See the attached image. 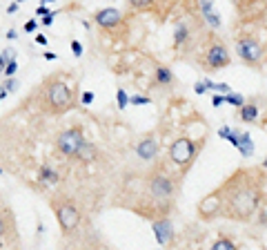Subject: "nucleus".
Masks as SVG:
<instances>
[{"mask_svg": "<svg viewBox=\"0 0 267 250\" xmlns=\"http://www.w3.org/2000/svg\"><path fill=\"white\" fill-rule=\"evenodd\" d=\"M214 89H216V92H221V94H229V92H232V87H229L227 83H214Z\"/></svg>", "mask_w": 267, "mask_h": 250, "instance_id": "obj_28", "label": "nucleus"}, {"mask_svg": "<svg viewBox=\"0 0 267 250\" xmlns=\"http://www.w3.org/2000/svg\"><path fill=\"white\" fill-rule=\"evenodd\" d=\"M263 170H267V156L263 158Z\"/></svg>", "mask_w": 267, "mask_h": 250, "instance_id": "obj_45", "label": "nucleus"}, {"mask_svg": "<svg viewBox=\"0 0 267 250\" xmlns=\"http://www.w3.org/2000/svg\"><path fill=\"white\" fill-rule=\"evenodd\" d=\"M81 101L85 103V105H89V103H94V94H92V92H85Z\"/></svg>", "mask_w": 267, "mask_h": 250, "instance_id": "obj_37", "label": "nucleus"}, {"mask_svg": "<svg viewBox=\"0 0 267 250\" xmlns=\"http://www.w3.org/2000/svg\"><path fill=\"white\" fill-rule=\"evenodd\" d=\"M0 174H3V168H0Z\"/></svg>", "mask_w": 267, "mask_h": 250, "instance_id": "obj_48", "label": "nucleus"}, {"mask_svg": "<svg viewBox=\"0 0 267 250\" xmlns=\"http://www.w3.org/2000/svg\"><path fill=\"white\" fill-rule=\"evenodd\" d=\"M203 83H205V87H207V89H214V83H211L209 78H203Z\"/></svg>", "mask_w": 267, "mask_h": 250, "instance_id": "obj_43", "label": "nucleus"}, {"mask_svg": "<svg viewBox=\"0 0 267 250\" xmlns=\"http://www.w3.org/2000/svg\"><path fill=\"white\" fill-rule=\"evenodd\" d=\"M211 248L214 250H236V243L232 239H227V237H221V239H216L211 243Z\"/></svg>", "mask_w": 267, "mask_h": 250, "instance_id": "obj_19", "label": "nucleus"}, {"mask_svg": "<svg viewBox=\"0 0 267 250\" xmlns=\"http://www.w3.org/2000/svg\"><path fill=\"white\" fill-rule=\"evenodd\" d=\"M205 16V22L211 27V29H221V25H223V20H221V16L218 14H214V11H209V14H203Z\"/></svg>", "mask_w": 267, "mask_h": 250, "instance_id": "obj_20", "label": "nucleus"}, {"mask_svg": "<svg viewBox=\"0 0 267 250\" xmlns=\"http://www.w3.org/2000/svg\"><path fill=\"white\" fill-rule=\"evenodd\" d=\"M156 0H129V7L131 9H149Z\"/></svg>", "mask_w": 267, "mask_h": 250, "instance_id": "obj_22", "label": "nucleus"}, {"mask_svg": "<svg viewBox=\"0 0 267 250\" xmlns=\"http://www.w3.org/2000/svg\"><path fill=\"white\" fill-rule=\"evenodd\" d=\"M149 192H151V197H156L158 201L172 199L176 192V181L165 174H154L149 181Z\"/></svg>", "mask_w": 267, "mask_h": 250, "instance_id": "obj_8", "label": "nucleus"}, {"mask_svg": "<svg viewBox=\"0 0 267 250\" xmlns=\"http://www.w3.org/2000/svg\"><path fill=\"white\" fill-rule=\"evenodd\" d=\"M238 119L243 123H254L258 119V107L254 103H245V105L238 107Z\"/></svg>", "mask_w": 267, "mask_h": 250, "instance_id": "obj_14", "label": "nucleus"}, {"mask_svg": "<svg viewBox=\"0 0 267 250\" xmlns=\"http://www.w3.org/2000/svg\"><path fill=\"white\" fill-rule=\"evenodd\" d=\"M38 179H40V181H49V184H56V181H58V174L54 172L49 166H42L40 172H38Z\"/></svg>", "mask_w": 267, "mask_h": 250, "instance_id": "obj_18", "label": "nucleus"}, {"mask_svg": "<svg viewBox=\"0 0 267 250\" xmlns=\"http://www.w3.org/2000/svg\"><path fill=\"white\" fill-rule=\"evenodd\" d=\"M136 154L141 156L143 161H151V158H156V154H158V141H156L154 137L143 139V141L136 145Z\"/></svg>", "mask_w": 267, "mask_h": 250, "instance_id": "obj_12", "label": "nucleus"}, {"mask_svg": "<svg viewBox=\"0 0 267 250\" xmlns=\"http://www.w3.org/2000/svg\"><path fill=\"white\" fill-rule=\"evenodd\" d=\"M16 11H18V3H14V5H9V7H7V14H16Z\"/></svg>", "mask_w": 267, "mask_h": 250, "instance_id": "obj_41", "label": "nucleus"}, {"mask_svg": "<svg viewBox=\"0 0 267 250\" xmlns=\"http://www.w3.org/2000/svg\"><path fill=\"white\" fill-rule=\"evenodd\" d=\"M194 92H196V94H205V92H207V87H205L203 81H198L196 85H194Z\"/></svg>", "mask_w": 267, "mask_h": 250, "instance_id": "obj_35", "label": "nucleus"}, {"mask_svg": "<svg viewBox=\"0 0 267 250\" xmlns=\"http://www.w3.org/2000/svg\"><path fill=\"white\" fill-rule=\"evenodd\" d=\"M94 20H96V25L102 27V29H116L120 22H123V14L114 7H105V9L96 11Z\"/></svg>", "mask_w": 267, "mask_h": 250, "instance_id": "obj_10", "label": "nucleus"}, {"mask_svg": "<svg viewBox=\"0 0 267 250\" xmlns=\"http://www.w3.org/2000/svg\"><path fill=\"white\" fill-rule=\"evenodd\" d=\"M236 54L241 56V60L250 67H256L263 60V47L252 38H238L236 40Z\"/></svg>", "mask_w": 267, "mask_h": 250, "instance_id": "obj_6", "label": "nucleus"}, {"mask_svg": "<svg viewBox=\"0 0 267 250\" xmlns=\"http://www.w3.org/2000/svg\"><path fill=\"white\" fill-rule=\"evenodd\" d=\"M71 52H74V56H83V45L78 40H71Z\"/></svg>", "mask_w": 267, "mask_h": 250, "instance_id": "obj_31", "label": "nucleus"}, {"mask_svg": "<svg viewBox=\"0 0 267 250\" xmlns=\"http://www.w3.org/2000/svg\"><path fill=\"white\" fill-rule=\"evenodd\" d=\"M47 103L54 112H69L74 105V96H71L69 87L63 81H51L47 85Z\"/></svg>", "mask_w": 267, "mask_h": 250, "instance_id": "obj_3", "label": "nucleus"}, {"mask_svg": "<svg viewBox=\"0 0 267 250\" xmlns=\"http://www.w3.org/2000/svg\"><path fill=\"white\" fill-rule=\"evenodd\" d=\"M225 103H232V105H236V107H241V105H245V99H243V94L229 92V94H225Z\"/></svg>", "mask_w": 267, "mask_h": 250, "instance_id": "obj_21", "label": "nucleus"}, {"mask_svg": "<svg viewBox=\"0 0 267 250\" xmlns=\"http://www.w3.org/2000/svg\"><path fill=\"white\" fill-rule=\"evenodd\" d=\"M223 103H225V94H216L214 99H211V105H214V107H221Z\"/></svg>", "mask_w": 267, "mask_h": 250, "instance_id": "obj_33", "label": "nucleus"}, {"mask_svg": "<svg viewBox=\"0 0 267 250\" xmlns=\"http://www.w3.org/2000/svg\"><path fill=\"white\" fill-rule=\"evenodd\" d=\"M54 210H56V219L63 233H74L81 223V212L74 203L69 201H63V203H54Z\"/></svg>", "mask_w": 267, "mask_h": 250, "instance_id": "obj_5", "label": "nucleus"}, {"mask_svg": "<svg viewBox=\"0 0 267 250\" xmlns=\"http://www.w3.org/2000/svg\"><path fill=\"white\" fill-rule=\"evenodd\" d=\"M198 148L200 145L194 143L190 137H180L178 141H174L172 148H169V158H172V163H176V166L185 172V170H190L194 158H196Z\"/></svg>", "mask_w": 267, "mask_h": 250, "instance_id": "obj_2", "label": "nucleus"}, {"mask_svg": "<svg viewBox=\"0 0 267 250\" xmlns=\"http://www.w3.org/2000/svg\"><path fill=\"white\" fill-rule=\"evenodd\" d=\"M154 81L158 85H172L174 83V72L169 67H158L154 74Z\"/></svg>", "mask_w": 267, "mask_h": 250, "instance_id": "obj_16", "label": "nucleus"}, {"mask_svg": "<svg viewBox=\"0 0 267 250\" xmlns=\"http://www.w3.org/2000/svg\"><path fill=\"white\" fill-rule=\"evenodd\" d=\"M229 52L227 47L223 45V42H211V45L207 47V52H205V67L207 70H223V67L229 65Z\"/></svg>", "mask_w": 267, "mask_h": 250, "instance_id": "obj_7", "label": "nucleus"}, {"mask_svg": "<svg viewBox=\"0 0 267 250\" xmlns=\"http://www.w3.org/2000/svg\"><path fill=\"white\" fill-rule=\"evenodd\" d=\"M187 38H190V29H187L185 22H178V25H176V34H174V47L185 45Z\"/></svg>", "mask_w": 267, "mask_h": 250, "instance_id": "obj_17", "label": "nucleus"}, {"mask_svg": "<svg viewBox=\"0 0 267 250\" xmlns=\"http://www.w3.org/2000/svg\"><path fill=\"white\" fill-rule=\"evenodd\" d=\"M54 18H56V11H49V14H47V16H42V25H45V27H49L51 25V22H54Z\"/></svg>", "mask_w": 267, "mask_h": 250, "instance_id": "obj_30", "label": "nucleus"}, {"mask_svg": "<svg viewBox=\"0 0 267 250\" xmlns=\"http://www.w3.org/2000/svg\"><path fill=\"white\" fill-rule=\"evenodd\" d=\"M5 89H7V92L11 94V92H16L18 89V81L14 76H7V83H5Z\"/></svg>", "mask_w": 267, "mask_h": 250, "instance_id": "obj_26", "label": "nucleus"}, {"mask_svg": "<svg viewBox=\"0 0 267 250\" xmlns=\"http://www.w3.org/2000/svg\"><path fill=\"white\" fill-rule=\"evenodd\" d=\"M116 101H118V109H125L127 105H129V96H127L125 89H118L116 92Z\"/></svg>", "mask_w": 267, "mask_h": 250, "instance_id": "obj_23", "label": "nucleus"}, {"mask_svg": "<svg viewBox=\"0 0 267 250\" xmlns=\"http://www.w3.org/2000/svg\"><path fill=\"white\" fill-rule=\"evenodd\" d=\"M236 150L241 152V156H245V158H250L254 154V141H252V137H250V132H241V137H238V145H236Z\"/></svg>", "mask_w": 267, "mask_h": 250, "instance_id": "obj_13", "label": "nucleus"}, {"mask_svg": "<svg viewBox=\"0 0 267 250\" xmlns=\"http://www.w3.org/2000/svg\"><path fill=\"white\" fill-rule=\"evenodd\" d=\"M42 56H45L47 60H56L58 56H56V54H54V52H45V54H42Z\"/></svg>", "mask_w": 267, "mask_h": 250, "instance_id": "obj_39", "label": "nucleus"}, {"mask_svg": "<svg viewBox=\"0 0 267 250\" xmlns=\"http://www.w3.org/2000/svg\"><path fill=\"white\" fill-rule=\"evenodd\" d=\"M7 38H9V40H16V38H18L16 29H9V32H7Z\"/></svg>", "mask_w": 267, "mask_h": 250, "instance_id": "obj_40", "label": "nucleus"}, {"mask_svg": "<svg viewBox=\"0 0 267 250\" xmlns=\"http://www.w3.org/2000/svg\"><path fill=\"white\" fill-rule=\"evenodd\" d=\"M83 141H85L83 127H81V125H74V127H69V130H65V132L58 134V139H56V150L60 152V154H65V156H74L76 150L81 148Z\"/></svg>", "mask_w": 267, "mask_h": 250, "instance_id": "obj_4", "label": "nucleus"}, {"mask_svg": "<svg viewBox=\"0 0 267 250\" xmlns=\"http://www.w3.org/2000/svg\"><path fill=\"white\" fill-rule=\"evenodd\" d=\"M74 156H78L83 163H92L94 158H96V148H94V143H81V148L76 150V154Z\"/></svg>", "mask_w": 267, "mask_h": 250, "instance_id": "obj_15", "label": "nucleus"}, {"mask_svg": "<svg viewBox=\"0 0 267 250\" xmlns=\"http://www.w3.org/2000/svg\"><path fill=\"white\" fill-rule=\"evenodd\" d=\"M5 228H7V225H5V221H3V217H0V239H3V235H5Z\"/></svg>", "mask_w": 267, "mask_h": 250, "instance_id": "obj_42", "label": "nucleus"}, {"mask_svg": "<svg viewBox=\"0 0 267 250\" xmlns=\"http://www.w3.org/2000/svg\"><path fill=\"white\" fill-rule=\"evenodd\" d=\"M36 27H38V22H36V20H27V22H25V32H27V34L36 32Z\"/></svg>", "mask_w": 267, "mask_h": 250, "instance_id": "obj_34", "label": "nucleus"}, {"mask_svg": "<svg viewBox=\"0 0 267 250\" xmlns=\"http://www.w3.org/2000/svg\"><path fill=\"white\" fill-rule=\"evenodd\" d=\"M151 228H154V235H156L158 246H169V243L174 241V225H172V221H169V217L154 219V221H151Z\"/></svg>", "mask_w": 267, "mask_h": 250, "instance_id": "obj_9", "label": "nucleus"}, {"mask_svg": "<svg viewBox=\"0 0 267 250\" xmlns=\"http://www.w3.org/2000/svg\"><path fill=\"white\" fill-rule=\"evenodd\" d=\"M36 14H38V16L42 18V16L49 14V9H47V5H38V7H36Z\"/></svg>", "mask_w": 267, "mask_h": 250, "instance_id": "obj_36", "label": "nucleus"}, {"mask_svg": "<svg viewBox=\"0 0 267 250\" xmlns=\"http://www.w3.org/2000/svg\"><path fill=\"white\" fill-rule=\"evenodd\" d=\"M42 3H51V0H42Z\"/></svg>", "mask_w": 267, "mask_h": 250, "instance_id": "obj_46", "label": "nucleus"}, {"mask_svg": "<svg viewBox=\"0 0 267 250\" xmlns=\"http://www.w3.org/2000/svg\"><path fill=\"white\" fill-rule=\"evenodd\" d=\"M232 134H234V130H229L227 125H223L221 130H218V137H221V139H227V141L232 139Z\"/></svg>", "mask_w": 267, "mask_h": 250, "instance_id": "obj_29", "label": "nucleus"}, {"mask_svg": "<svg viewBox=\"0 0 267 250\" xmlns=\"http://www.w3.org/2000/svg\"><path fill=\"white\" fill-rule=\"evenodd\" d=\"M198 215L203 217V219H214L221 215V194L216 192H211L209 197H205L203 201L198 203Z\"/></svg>", "mask_w": 267, "mask_h": 250, "instance_id": "obj_11", "label": "nucleus"}, {"mask_svg": "<svg viewBox=\"0 0 267 250\" xmlns=\"http://www.w3.org/2000/svg\"><path fill=\"white\" fill-rule=\"evenodd\" d=\"M3 58L5 60H16V50H14V47H7V50L3 52Z\"/></svg>", "mask_w": 267, "mask_h": 250, "instance_id": "obj_32", "label": "nucleus"}, {"mask_svg": "<svg viewBox=\"0 0 267 250\" xmlns=\"http://www.w3.org/2000/svg\"><path fill=\"white\" fill-rule=\"evenodd\" d=\"M129 103H131V105H149L151 99H149V96H131Z\"/></svg>", "mask_w": 267, "mask_h": 250, "instance_id": "obj_25", "label": "nucleus"}, {"mask_svg": "<svg viewBox=\"0 0 267 250\" xmlns=\"http://www.w3.org/2000/svg\"><path fill=\"white\" fill-rule=\"evenodd\" d=\"M36 42H38V45H47V36L45 34H38V36H36Z\"/></svg>", "mask_w": 267, "mask_h": 250, "instance_id": "obj_38", "label": "nucleus"}, {"mask_svg": "<svg viewBox=\"0 0 267 250\" xmlns=\"http://www.w3.org/2000/svg\"><path fill=\"white\" fill-rule=\"evenodd\" d=\"M5 63H7V60H5V58H3V54H0V72L5 70Z\"/></svg>", "mask_w": 267, "mask_h": 250, "instance_id": "obj_44", "label": "nucleus"}, {"mask_svg": "<svg viewBox=\"0 0 267 250\" xmlns=\"http://www.w3.org/2000/svg\"><path fill=\"white\" fill-rule=\"evenodd\" d=\"M16 3H25V0H16Z\"/></svg>", "mask_w": 267, "mask_h": 250, "instance_id": "obj_47", "label": "nucleus"}, {"mask_svg": "<svg viewBox=\"0 0 267 250\" xmlns=\"http://www.w3.org/2000/svg\"><path fill=\"white\" fill-rule=\"evenodd\" d=\"M200 9H203V14L214 11V0H200Z\"/></svg>", "mask_w": 267, "mask_h": 250, "instance_id": "obj_27", "label": "nucleus"}, {"mask_svg": "<svg viewBox=\"0 0 267 250\" xmlns=\"http://www.w3.org/2000/svg\"><path fill=\"white\" fill-rule=\"evenodd\" d=\"M263 172L260 170H238L218 188L221 215L234 221H247L260 206L263 194Z\"/></svg>", "mask_w": 267, "mask_h": 250, "instance_id": "obj_1", "label": "nucleus"}, {"mask_svg": "<svg viewBox=\"0 0 267 250\" xmlns=\"http://www.w3.org/2000/svg\"><path fill=\"white\" fill-rule=\"evenodd\" d=\"M16 70H18V63H16V60H7V63H5L3 74H5V76H14Z\"/></svg>", "mask_w": 267, "mask_h": 250, "instance_id": "obj_24", "label": "nucleus"}]
</instances>
